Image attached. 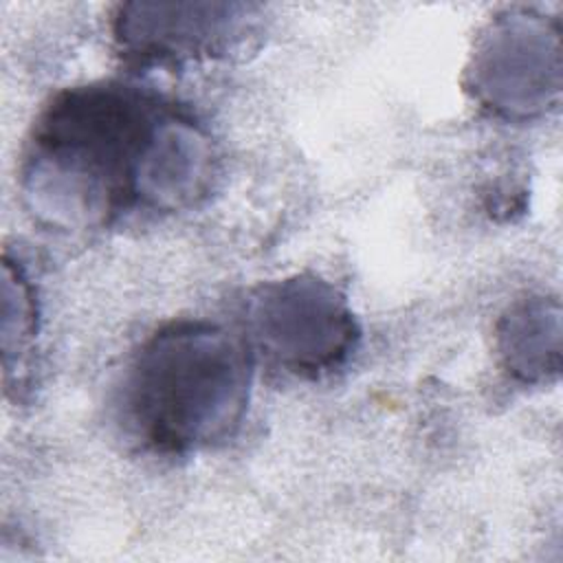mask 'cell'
<instances>
[{"mask_svg": "<svg viewBox=\"0 0 563 563\" xmlns=\"http://www.w3.org/2000/svg\"><path fill=\"white\" fill-rule=\"evenodd\" d=\"M216 178V141L198 114L123 79L57 92L35 117L20 161L29 209L62 231L191 209Z\"/></svg>", "mask_w": 563, "mask_h": 563, "instance_id": "obj_1", "label": "cell"}, {"mask_svg": "<svg viewBox=\"0 0 563 563\" xmlns=\"http://www.w3.org/2000/svg\"><path fill=\"white\" fill-rule=\"evenodd\" d=\"M255 358L242 334L180 319L134 352L119 387L128 433L147 451L187 455L227 442L242 424Z\"/></svg>", "mask_w": 563, "mask_h": 563, "instance_id": "obj_2", "label": "cell"}, {"mask_svg": "<svg viewBox=\"0 0 563 563\" xmlns=\"http://www.w3.org/2000/svg\"><path fill=\"white\" fill-rule=\"evenodd\" d=\"M253 358L297 378H321L356 352L361 328L347 299L312 275L262 284L246 303Z\"/></svg>", "mask_w": 563, "mask_h": 563, "instance_id": "obj_3", "label": "cell"}, {"mask_svg": "<svg viewBox=\"0 0 563 563\" xmlns=\"http://www.w3.org/2000/svg\"><path fill=\"white\" fill-rule=\"evenodd\" d=\"M559 70L556 26L530 11H508L473 53L468 90L495 117L530 119L556 101Z\"/></svg>", "mask_w": 563, "mask_h": 563, "instance_id": "obj_4", "label": "cell"}, {"mask_svg": "<svg viewBox=\"0 0 563 563\" xmlns=\"http://www.w3.org/2000/svg\"><path fill=\"white\" fill-rule=\"evenodd\" d=\"M249 7L220 2H132L114 18V40L130 62L183 64L231 51L249 31Z\"/></svg>", "mask_w": 563, "mask_h": 563, "instance_id": "obj_5", "label": "cell"}, {"mask_svg": "<svg viewBox=\"0 0 563 563\" xmlns=\"http://www.w3.org/2000/svg\"><path fill=\"white\" fill-rule=\"evenodd\" d=\"M504 367L523 383H541L559 372L561 310L556 299L528 297L501 317L497 330Z\"/></svg>", "mask_w": 563, "mask_h": 563, "instance_id": "obj_6", "label": "cell"}, {"mask_svg": "<svg viewBox=\"0 0 563 563\" xmlns=\"http://www.w3.org/2000/svg\"><path fill=\"white\" fill-rule=\"evenodd\" d=\"M37 303L35 288L20 262H11L4 255V363L18 356V365L29 354L35 339Z\"/></svg>", "mask_w": 563, "mask_h": 563, "instance_id": "obj_7", "label": "cell"}]
</instances>
